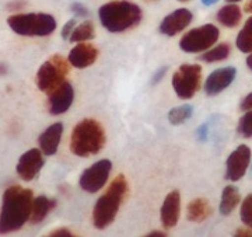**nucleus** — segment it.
<instances>
[{"mask_svg": "<svg viewBox=\"0 0 252 237\" xmlns=\"http://www.w3.org/2000/svg\"><path fill=\"white\" fill-rule=\"evenodd\" d=\"M241 17H243V14H241V10L240 7L234 4V3H230V4H225L223 6L221 9L217 11V21L221 24V26H224V27L228 28H234L237 27L238 24H240V21H241Z\"/></svg>", "mask_w": 252, "mask_h": 237, "instance_id": "20", "label": "nucleus"}, {"mask_svg": "<svg viewBox=\"0 0 252 237\" xmlns=\"http://www.w3.org/2000/svg\"><path fill=\"white\" fill-rule=\"evenodd\" d=\"M235 236H241V237L252 236V229L248 228V226H247V229H238V230L235 232Z\"/></svg>", "mask_w": 252, "mask_h": 237, "instance_id": "33", "label": "nucleus"}, {"mask_svg": "<svg viewBox=\"0 0 252 237\" xmlns=\"http://www.w3.org/2000/svg\"><path fill=\"white\" fill-rule=\"evenodd\" d=\"M240 108L243 109V111H250V109H252V93H250V94L241 101Z\"/></svg>", "mask_w": 252, "mask_h": 237, "instance_id": "32", "label": "nucleus"}, {"mask_svg": "<svg viewBox=\"0 0 252 237\" xmlns=\"http://www.w3.org/2000/svg\"><path fill=\"white\" fill-rule=\"evenodd\" d=\"M147 236L149 237H165L167 236V233H165V232H162V230H154V232H150Z\"/></svg>", "mask_w": 252, "mask_h": 237, "instance_id": "34", "label": "nucleus"}, {"mask_svg": "<svg viewBox=\"0 0 252 237\" xmlns=\"http://www.w3.org/2000/svg\"><path fill=\"white\" fill-rule=\"evenodd\" d=\"M63 135V124L55 122L51 127H48L38 137V143L42 150V153L46 156H54L58 152V147L61 143Z\"/></svg>", "mask_w": 252, "mask_h": 237, "instance_id": "17", "label": "nucleus"}, {"mask_svg": "<svg viewBox=\"0 0 252 237\" xmlns=\"http://www.w3.org/2000/svg\"><path fill=\"white\" fill-rule=\"evenodd\" d=\"M74 99V90L73 86L69 82H63L59 87H56L51 96H49V112L52 115H61L64 114L67 109L70 108Z\"/></svg>", "mask_w": 252, "mask_h": 237, "instance_id": "12", "label": "nucleus"}, {"mask_svg": "<svg viewBox=\"0 0 252 237\" xmlns=\"http://www.w3.org/2000/svg\"><path fill=\"white\" fill-rule=\"evenodd\" d=\"M6 72H7L6 66H4V65H0V76H1V74H4Z\"/></svg>", "mask_w": 252, "mask_h": 237, "instance_id": "39", "label": "nucleus"}, {"mask_svg": "<svg viewBox=\"0 0 252 237\" xmlns=\"http://www.w3.org/2000/svg\"><path fill=\"white\" fill-rule=\"evenodd\" d=\"M146 1H156V0H146Z\"/></svg>", "mask_w": 252, "mask_h": 237, "instance_id": "42", "label": "nucleus"}, {"mask_svg": "<svg viewBox=\"0 0 252 237\" xmlns=\"http://www.w3.org/2000/svg\"><path fill=\"white\" fill-rule=\"evenodd\" d=\"M70 10H72L76 16H79V17H87V16L90 14L89 9H87L84 4H81V3H73Z\"/></svg>", "mask_w": 252, "mask_h": 237, "instance_id": "28", "label": "nucleus"}, {"mask_svg": "<svg viewBox=\"0 0 252 237\" xmlns=\"http://www.w3.org/2000/svg\"><path fill=\"white\" fill-rule=\"evenodd\" d=\"M7 24L21 36H46L56 30V20L46 13L13 14L7 18Z\"/></svg>", "mask_w": 252, "mask_h": 237, "instance_id": "5", "label": "nucleus"}, {"mask_svg": "<svg viewBox=\"0 0 252 237\" xmlns=\"http://www.w3.org/2000/svg\"><path fill=\"white\" fill-rule=\"evenodd\" d=\"M212 215V206L209 205V202L203 198H196V200L190 201L187 208V218L189 222H196L200 223L203 220H206Z\"/></svg>", "mask_w": 252, "mask_h": 237, "instance_id": "18", "label": "nucleus"}, {"mask_svg": "<svg viewBox=\"0 0 252 237\" xmlns=\"http://www.w3.org/2000/svg\"><path fill=\"white\" fill-rule=\"evenodd\" d=\"M251 163V149L247 145H240L225 162V178L230 181L241 180Z\"/></svg>", "mask_w": 252, "mask_h": 237, "instance_id": "10", "label": "nucleus"}, {"mask_svg": "<svg viewBox=\"0 0 252 237\" xmlns=\"http://www.w3.org/2000/svg\"><path fill=\"white\" fill-rule=\"evenodd\" d=\"M237 70L233 66L228 68H221L212 72L207 76L205 82V93L207 96H217L221 91L225 90L231 83L234 82Z\"/></svg>", "mask_w": 252, "mask_h": 237, "instance_id": "13", "label": "nucleus"}, {"mask_svg": "<svg viewBox=\"0 0 252 237\" xmlns=\"http://www.w3.org/2000/svg\"><path fill=\"white\" fill-rule=\"evenodd\" d=\"M244 11L245 13H252V0H248L247 3H245V6H244Z\"/></svg>", "mask_w": 252, "mask_h": 237, "instance_id": "36", "label": "nucleus"}, {"mask_svg": "<svg viewBox=\"0 0 252 237\" xmlns=\"http://www.w3.org/2000/svg\"><path fill=\"white\" fill-rule=\"evenodd\" d=\"M142 9L126 0L109 1L98 10V17L102 27L109 33H124L136 27L142 21Z\"/></svg>", "mask_w": 252, "mask_h": 237, "instance_id": "3", "label": "nucleus"}, {"mask_svg": "<svg viewBox=\"0 0 252 237\" xmlns=\"http://www.w3.org/2000/svg\"><path fill=\"white\" fill-rule=\"evenodd\" d=\"M32 201V191L20 185H11L4 191L0 209V235L17 232L26 225L31 216Z\"/></svg>", "mask_w": 252, "mask_h": 237, "instance_id": "1", "label": "nucleus"}, {"mask_svg": "<svg viewBox=\"0 0 252 237\" xmlns=\"http://www.w3.org/2000/svg\"><path fill=\"white\" fill-rule=\"evenodd\" d=\"M44 163H45V160L42 156V150L30 149L24 155H21L20 160H18L17 174L24 181H32L42 170Z\"/></svg>", "mask_w": 252, "mask_h": 237, "instance_id": "11", "label": "nucleus"}, {"mask_svg": "<svg viewBox=\"0 0 252 237\" xmlns=\"http://www.w3.org/2000/svg\"><path fill=\"white\" fill-rule=\"evenodd\" d=\"M111 170H112V163L107 159H102L94 163L89 169H86L80 175L79 180L80 188L89 194L99 191L105 185V182L108 181Z\"/></svg>", "mask_w": 252, "mask_h": 237, "instance_id": "9", "label": "nucleus"}, {"mask_svg": "<svg viewBox=\"0 0 252 237\" xmlns=\"http://www.w3.org/2000/svg\"><path fill=\"white\" fill-rule=\"evenodd\" d=\"M178 1H189V0H178Z\"/></svg>", "mask_w": 252, "mask_h": 237, "instance_id": "41", "label": "nucleus"}, {"mask_svg": "<svg viewBox=\"0 0 252 237\" xmlns=\"http://www.w3.org/2000/svg\"><path fill=\"white\" fill-rule=\"evenodd\" d=\"M167 70H168V68L167 66H162V68H160L157 72L154 73V76H153V79H152V84H157L158 82H161L162 80V77H164V74L167 73Z\"/></svg>", "mask_w": 252, "mask_h": 237, "instance_id": "31", "label": "nucleus"}, {"mask_svg": "<svg viewBox=\"0 0 252 237\" xmlns=\"http://www.w3.org/2000/svg\"><path fill=\"white\" fill-rule=\"evenodd\" d=\"M192 18L193 16L188 9H177L170 13L167 17H164L160 24V33L167 36L177 35L188 27Z\"/></svg>", "mask_w": 252, "mask_h": 237, "instance_id": "14", "label": "nucleus"}, {"mask_svg": "<svg viewBox=\"0 0 252 237\" xmlns=\"http://www.w3.org/2000/svg\"><path fill=\"white\" fill-rule=\"evenodd\" d=\"M49 236L51 237H73L74 236V233L70 232V230H67V229H56L54 232H51L49 233Z\"/></svg>", "mask_w": 252, "mask_h": 237, "instance_id": "30", "label": "nucleus"}, {"mask_svg": "<svg viewBox=\"0 0 252 237\" xmlns=\"http://www.w3.org/2000/svg\"><path fill=\"white\" fill-rule=\"evenodd\" d=\"M231 52V46L230 44H219L215 48L206 51L205 54L200 56V61L206 62V64H213V62H219V61H224L225 58H228V55Z\"/></svg>", "mask_w": 252, "mask_h": 237, "instance_id": "23", "label": "nucleus"}, {"mask_svg": "<svg viewBox=\"0 0 252 237\" xmlns=\"http://www.w3.org/2000/svg\"><path fill=\"white\" fill-rule=\"evenodd\" d=\"M24 4H26L24 1H13L11 4H9V9L10 10H18V9H21Z\"/></svg>", "mask_w": 252, "mask_h": 237, "instance_id": "35", "label": "nucleus"}, {"mask_svg": "<svg viewBox=\"0 0 252 237\" xmlns=\"http://www.w3.org/2000/svg\"><path fill=\"white\" fill-rule=\"evenodd\" d=\"M69 69V61H66L62 55H52L36 72L35 82L38 89L42 93H52L64 82Z\"/></svg>", "mask_w": 252, "mask_h": 237, "instance_id": "6", "label": "nucleus"}, {"mask_svg": "<svg viewBox=\"0 0 252 237\" xmlns=\"http://www.w3.org/2000/svg\"><path fill=\"white\" fill-rule=\"evenodd\" d=\"M220 31L213 24H206L202 27L193 28L181 38L180 48L188 54L205 52L217 42Z\"/></svg>", "mask_w": 252, "mask_h": 237, "instance_id": "8", "label": "nucleus"}, {"mask_svg": "<svg viewBox=\"0 0 252 237\" xmlns=\"http://www.w3.org/2000/svg\"><path fill=\"white\" fill-rule=\"evenodd\" d=\"M241 220L245 226L252 229V194L247 195L241 205Z\"/></svg>", "mask_w": 252, "mask_h": 237, "instance_id": "27", "label": "nucleus"}, {"mask_svg": "<svg viewBox=\"0 0 252 237\" xmlns=\"http://www.w3.org/2000/svg\"><path fill=\"white\" fill-rule=\"evenodd\" d=\"M181 213V194L180 191H171L162 202L160 216L161 223L165 229H172L177 226Z\"/></svg>", "mask_w": 252, "mask_h": 237, "instance_id": "15", "label": "nucleus"}, {"mask_svg": "<svg viewBox=\"0 0 252 237\" xmlns=\"http://www.w3.org/2000/svg\"><path fill=\"white\" fill-rule=\"evenodd\" d=\"M127 194V181L125 175L119 174L109 184L108 190L104 192L93 210V225L98 230L107 229L115 220L117 213Z\"/></svg>", "mask_w": 252, "mask_h": 237, "instance_id": "2", "label": "nucleus"}, {"mask_svg": "<svg viewBox=\"0 0 252 237\" xmlns=\"http://www.w3.org/2000/svg\"><path fill=\"white\" fill-rule=\"evenodd\" d=\"M247 66H248V69H251L252 70V52L250 54V56L247 58Z\"/></svg>", "mask_w": 252, "mask_h": 237, "instance_id": "38", "label": "nucleus"}, {"mask_svg": "<svg viewBox=\"0 0 252 237\" xmlns=\"http://www.w3.org/2000/svg\"><path fill=\"white\" fill-rule=\"evenodd\" d=\"M217 1H219V0H202V3H203L205 6H213Z\"/></svg>", "mask_w": 252, "mask_h": 237, "instance_id": "37", "label": "nucleus"}, {"mask_svg": "<svg viewBox=\"0 0 252 237\" xmlns=\"http://www.w3.org/2000/svg\"><path fill=\"white\" fill-rule=\"evenodd\" d=\"M240 0H227V3H238Z\"/></svg>", "mask_w": 252, "mask_h": 237, "instance_id": "40", "label": "nucleus"}, {"mask_svg": "<svg viewBox=\"0 0 252 237\" xmlns=\"http://www.w3.org/2000/svg\"><path fill=\"white\" fill-rule=\"evenodd\" d=\"M91 38H94V24L91 21H84L81 23L80 26H76L73 33L70 34V38L69 41L70 42H86Z\"/></svg>", "mask_w": 252, "mask_h": 237, "instance_id": "24", "label": "nucleus"}, {"mask_svg": "<svg viewBox=\"0 0 252 237\" xmlns=\"http://www.w3.org/2000/svg\"><path fill=\"white\" fill-rule=\"evenodd\" d=\"M235 44H237V48L244 54L252 52V16L245 21L244 27L238 33Z\"/></svg>", "mask_w": 252, "mask_h": 237, "instance_id": "22", "label": "nucleus"}, {"mask_svg": "<svg viewBox=\"0 0 252 237\" xmlns=\"http://www.w3.org/2000/svg\"><path fill=\"white\" fill-rule=\"evenodd\" d=\"M98 58V49L93 44L79 42L69 54V64L77 69H86L94 64Z\"/></svg>", "mask_w": 252, "mask_h": 237, "instance_id": "16", "label": "nucleus"}, {"mask_svg": "<svg viewBox=\"0 0 252 237\" xmlns=\"http://www.w3.org/2000/svg\"><path fill=\"white\" fill-rule=\"evenodd\" d=\"M76 27V20L72 18V20H69L62 28V38L63 39H69L70 38V34L73 33V30Z\"/></svg>", "mask_w": 252, "mask_h": 237, "instance_id": "29", "label": "nucleus"}, {"mask_svg": "<svg viewBox=\"0 0 252 237\" xmlns=\"http://www.w3.org/2000/svg\"><path fill=\"white\" fill-rule=\"evenodd\" d=\"M240 203V192L234 185H227L223 194H221V202H220V213L221 215H230Z\"/></svg>", "mask_w": 252, "mask_h": 237, "instance_id": "21", "label": "nucleus"}, {"mask_svg": "<svg viewBox=\"0 0 252 237\" xmlns=\"http://www.w3.org/2000/svg\"><path fill=\"white\" fill-rule=\"evenodd\" d=\"M193 115V108L189 104H182L180 107H175L168 112V121L172 125H181L187 122Z\"/></svg>", "mask_w": 252, "mask_h": 237, "instance_id": "25", "label": "nucleus"}, {"mask_svg": "<svg viewBox=\"0 0 252 237\" xmlns=\"http://www.w3.org/2000/svg\"><path fill=\"white\" fill-rule=\"evenodd\" d=\"M56 206V201L48 197H38L32 201V209H31V216L30 220L31 223H39L48 216V213Z\"/></svg>", "mask_w": 252, "mask_h": 237, "instance_id": "19", "label": "nucleus"}, {"mask_svg": "<svg viewBox=\"0 0 252 237\" xmlns=\"http://www.w3.org/2000/svg\"><path fill=\"white\" fill-rule=\"evenodd\" d=\"M237 132L243 137H252V109L245 111V114L238 122Z\"/></svg>", "mask_w": 252, "mask_h": 237, "instance_id": "26", "label": "nucleus"}, {"mask_svg": "<svg viewBox=\"0 0 252 237\" xmlns=\"http://www.w3.org/2000/svg\"><path fill=\"white\" fill-rule=\"evenodd\" d=\"M202 68L199 65H181L172 76V87L181 100L192 99L200 87Z\"/></svg>", "mask_w": 252, "mask_h": 237, "instance_id": "7", "label": "nucleus"}, {"mask_svg": "<svg viewBox=\"0 0 252 237\" xmlns=\"http://www.w3.org/2000/svg\"><path fill=\"white\" fill-rule=\"evenodd\" d=\"M105 145V132L98 121L83 119L72 132L70 150L79 157L97 155Z\"/></svg>", "mask_w": 252, "mask_h": 237, "instance_id": "4", "label": "nucleus"}]
</instances>
